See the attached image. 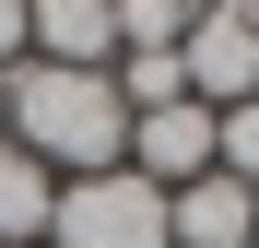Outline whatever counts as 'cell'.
I'll use <instances>...</instances> for the list:
<instances>
[{"mask_svg": "<svg viewBox=\"0 0 259 248\" xmlns=\"http://www.w3.org/2000/svg\"><path fill=\"white\" fill-rule=\"evenodd\" d=\"M247 248H259V236H247Z\"/></svg>", "mask_w": 259, "mask_h": 248, "instance_id": "obj_12", "label": "cell"}, {"mask_svg": "<svg viewBox=\"0 0 259 248\" xmlns=\"http://www.w3.org/2000/svg\"><path fill=\"white\" fill-rule=\"evenodd\" d=\"M189 12H212V0H189Z\"/></svg>", "mask_w": 259, "mask_h": 248, "instance_id": "obj_11", "label": "cell"}, {"mask_svg": "<svg viewBox=\"0 0 259 248\" xmlns=\"http://www.w3.org/2000/svg\"><path fill=\"white\" fill-rule=\"evenodd\" d=\"M130 178H153V189H189V178H212V107L200 95H165V107H142L130 118Z\"/></svg>", "mask_w": 259, "mask_h": 248, "instance_id": "obj_3", "label": "cell"}, {"mask_svg": "<svg viewBox=\"0 0 259 248\" xmlns=\"http://www.w3.org/2000/svg\"><path fill=\"white\" fill-rule=\"evenodd\" d=\"M48 248H177V236H165V189H153V178H130V165L59 178Z\"/></svg>", "mask_w": 259, "mask_h": 248, "instance_id": "obj_2", "label": "cell"}, {"mask_svg": "<svg viewBox=\"0 0 259 248\" xmlns=\"http://www.w3.org/2000/svg\"><path fill=\"white\" fill-rule=\"evenodd\" d=\"M35 48L24 59H59V71H118V12L106 0H24Z\"/></svg>", "mask_w": 259, "mask_h": 248, "instance_id": "obj_5", "label": "cell"}, {"mask_svg": "<svg viewBox=\"0 0 259 248\" xmlns=\"http://www.w3.org/2000/svg\"><path fill=\"white\" fill-rule=\"evenodd\" d=\"M24 48H35V24H24V0H0V71H24Z\"/></svg>", "mask_w": 259, "mask_h": 248, "instance_id": "obj_9", "label": "cell"}, {"mask_svg": "<svg viewBox=\"0 0 259 248\" xmlns=\"http://www.w3.org/2000/svg\"><path fill=\"white\" fill-rule=\"evenodd\" d=\"M212 165H224L236 189H259V95L247 107H212Z\"/></svg>", "mask_w": 259, "mask_h": 248, "instance_id": "obj_8", "label": "cell"}, {"mask_svg": "<svg viewBox=\"0 0 259 248\" xmlns=\"http://www.w3.org/2000/svg\"><path fill=\"white\" fill-rule=\"evenodd\" d=\"M12 142L48 165V178H95V165H118V154H130L118 71H59V59H24V71H12Z\"/></svg>", "mask_w": 259, "mask_h": 248, "instance_id": "obj_1", "label": "cell"}, {"mask_svg": "<svg viewBox=\"0 0 259 248\" xmlns=\"http://www.w3.org/2000/svg\"><path fill=\"white\" fill-rule=\"evenodd\" d=\"M165 236H177V248H247L259 236V189H236L224 165H212V178L165 189Z\"/></svg>", "mask_w": 259, "mask_h": 248, "instance_id": "obj_4", "label": "cell"}, {"mask_svg": "<svg viewBox=\"0 0 259 248\" xmlns=\"http://www.w3.org/2000/svg\"><path fill=\"white\" fill-rule=\"evenodd\" d=\"M0 142H12V71H0Z\"/></svg>", "mask_w": 259, "mask_h": 248, "instance_id": "obj_10", "label": "cell"}, {"mask_svg": "<svg viewBox=\"0 0 259 248\" xmlns=\"http://www.w3.org/2000/svg\"><path fill=\"white\" fill-rule=\"evenodd\" d=\"M48 213H59V178L24 142H0V248H48Z\"/></svg>", "mask_w": 259, "mask_h": 248, "instance_id": "obj_6", "label": "cell"}, {"mask_svg": "<svg viewBox=\"0 0 259 248\" xmlns=\"http://www.w3.org/2000/svg\"><path fill=\"white\" fill-rule=\"evenodd\" d=\"M106 12H118V59H142V48H177V36L200 24L189 0H106Z\"/></svg>", "mask_w": 259, "mask_h": 248, "instance_id": "obj_7", "label": "cell"}]
</instances>
